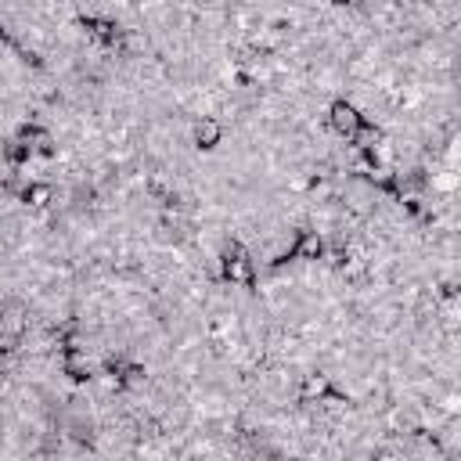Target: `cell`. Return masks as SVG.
Listing matches in <instances>:
<instances>
[{"instance_id":"obj_4","label":"cell","mask_w":461,"mask_h":461,"mask_svg":"<svg viewBox=\"0 0 461 461\" xmlns=\"http://www.w3.org/2000/svg\"><path fill=\"white\" fill-rule=\"evenodd\" d=\"M324 252H328V241H324V234H321V230L303 227V230L295 234L292 256H295L299 263H321V259H324Z\"/></svg>"},{"instance_id":"obj_5","label":"cell","mask_w":461,"mask_h":461,"mask_svg":"<svg viewBox=\"0 0 461 461\" xmlns=\"http://www.w3.org/2000/svg\"><path fill=\"white\" fill-rule=\"evenodd\" d=\"M349 144H353L357 151H375V148L382 144V126H375L371 119H364V122L357 126V133L349 137Z\"/></svg>"},{"instance_id":"obj_2","label":"cell","mask_w":461,"mask_h":461,"mask_svg":"<svg viewBox=\"0 0 461 461\" xmlns=\"http://www.w3.org/2000/svg\"><path fill=\"white\" fill-rule=\"evenodd\" d=\"M324 122H328V130H331L339 140L349 144V137L357 133V126L364 122V115L357 112V104H353L349 97H331L328 108H324Z\"/></svg>"},{"instance_id":"obj_6","label":"cell","mask_w":461,"mask_h":461,"mask_svg":"<svg viewBox=\"0 0 461 461\" xmlns=\"http://www.w3.org/2000/svg\"><path fill=\"white\" fill-rule=\"evenodd\" d=\"M122 389L126 393H140L144 385H148V364L144 360H137V357H130V364H126V371H122Z\"/></svg>"},{"instance_id":"obj_3","label":"cell","mask_w":461,"mask_h":461,"mask_svg":"<svg viewBox=\"0 0 461 461\" xmlns=\"http://www.w3.org/2000/svg\"><path fill=\"white\" fill-rule=\"evenodd\" d=\"M335 389H339L335 375H331V371H324V367H313V371H306V375L299 378L295 396H299V403H321V400L335 396Z\"/></svg>"},{"instance_id":"obj_8","label":"cell","mask_w":461,"mask_h":461,"mask_svg":"<svg viewBox=\"0 0 461 461\" xmlns=\"http://www.w3.org/2000/svg\"><path fill=\"white\" fill-rule=\"evenodd\" d=\"M0 32H4V18H0Z\"/></svg>"},{"instance_id":"obj_1","label":"cell","mask_w":461,"mask_h":461,"mask_svg":"<svg viewBox=\"0 0 461 461\" xmlns=\"http://www.w3.org/2000/svg\"><path fill=\"white\" fill-rule=\"evenodd\" d=\"M216 277L230 288H256L259 285V267H256V256L252 249L241 241V238H227L220 245V256H216Z\"/></svg>"},{"instance_id":"obj_7","label":"cell","mask_w":461,"mask_h":461,"mask_svg":"<svg viewBox=\"0 0 461 461\" xmlns=\"http://www.w3.org/2000/svg\"><path fill=\"white\" fill-rule=\"evenodd\" d=\"M14 367V346H4L0 342V375H7Z\"/></svg>"}]
</instances>
